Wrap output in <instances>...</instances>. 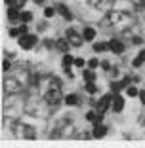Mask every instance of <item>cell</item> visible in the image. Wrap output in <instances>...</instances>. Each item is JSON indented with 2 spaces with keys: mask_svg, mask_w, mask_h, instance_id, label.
I'll list each match as a JSON object with an SVG mask.
<instances>
[{
  "mask_svg": "<svg viewBox=\"0 0 145 148\" xmlns=\"http://www.w3.org/2000/svg\"><path fill=\"white\" fill-rule=\"evenodd\" d=\"M86 89H88L90 93H96V86H94V82H86Z\"/></svg>",
  "mask_w": 145,
  "mask_h": 148,
  "instance_id": "obj_24",
  "label": "cell"
},
{
  "mask_svg": "<svg viewBox=\"0 0 145 148\" xmlns=\"http://www.w3.org/2000/svg\"><path fill=\"white\" fill-rule=\"evenodd\" d=\"M111 105H113V95H105V97H101V101L97 103V110L105 114Z\"/></svg>",
  "mask_w": 145,
  "mask_h": 148,
  "instance_id": "obj_6",
  "label": "cell"
},
{
  "mask_svg": "<svg viewBox=\"0 0 145 148\" xmlns=\"http://www.w3.org/2000/svg\"><path fill=\"white\" fill-rule=\"evenodd\" d=\"M111 108H113V112H122L124 108V99L122 97H113V105H111Z\"/></svg>",
  "mask_w": 145,
  "mask_h": 148,
  "instance_id": "obj_10",
  "label": "cell"
},
{
  "mask_svg": "<svg viewBox=\"0 0 145 148\" xmlns=\"http://www.w3.org/2000/svg\"><path fill=\"white\" fill-rule=\"evenodd\" d=\"M105 133H107V127H105V125H101V123H96L94 137H96V139H101V137H105Z\"/></svg>",
  "mask_w": 145,
  "mask_h": 148,
  "instance_id": "obj_12",
  "label": "cell"
},
{
  "mask_svg": "<svg viewBox=\"0 0 145 148\" xmlns=\"http://www.w3.org/2000/svg\"><path fill=\"white\" fill-rule=\"evenodd\" d=\"M84 80H86V82H94V80H96V76H94V72H92V69H88V70H84Z\"/></svg>",
  "mask_w": 145,
  "mask_h": 148,
  "instance_id": "obj_22",
  "label": "cell"
},
{
  "mask_svg": "<svg viewBox=\"0 0 145 148\" xmlns=\"http://www.w3.org/2000/svg\"><path fill=\"white\" fill-rule=\"evenodd\" d=\"M96 66H97V61H96V59H92V61H88V69H96Z\"/></svg>",
  "mask_w": 145,
  "mask_h": 148,
  "instance_id": "obj_27",
  "label": "cell"
},
{
  "mask_svg": "<svg viewBox=\"0 0 145 148\" xmlns=\"http://www.w3.org/2000/svg\"><path fill=\"white\" fill-rule=\"evenodd\" d=\"M86 120L92 122V123H101V120H103V112H99V110L88 112V114H86Z\"/></svg>",
  "mask_w": 145,
  "mask_h": 148,
  "instance_id": "obj_9",
  "label": "cell"
},
{
  "mask_svg": "<svg viewBox=\"0 0 145 148\" xmlns=\"http://www.w3.org/2000/svg\"><path fill=\"white\" fill-rule=\"evenodd\" d=\"M139 101L145 105V91H139Z\"/></svg>",
  "mask_w": 145,
  "mask_h": 148,
  "instance_id": "obj_29",
  "label": "cell"
},
{
  "mask_svg": "<svg viewBox=\"0 0 145 148\" xmlns=\"http://www.w3.org/2000/svg\"><path fill=\"white\" fill-rule=\"evenodd\" d=\"M134 19L128 15L126 12H111L107 15V25L113 27V29H119V31H124L128 27L132 25Z\"/></svg>",
  "mask_w": 145,
  "mask_h": 148,
  "instance_id": "obj_1",
  "label": "cell"
},
{
  "mask_svg": "<svg viewBox=\"0 0 145 148\" xmlns=\"http://www.w3.org/2000/svg\"><path fill=\"white\" fill-rule=\"evenodd\" d=\"M65 103L69 106H75V105H78V97H76V95H67L65 97Z\"/></svg>",
  "mask_w": 145,
  "mask_h": 148,
  "instance_id": "obj_19",
  "label": "cell"
},
{
  "mask_svg": "<svg viewBox=\"0 0 145 148\" xmlns=\"http://www.w3.org/2000/svg\"><path fill=\"white\" fill-rule=\"evenodd\" d=\"M109 49H111L113 53H122V51H124V44L120 42V40L113 38V40L109 42Z\"/></svg>",
  "mask_w": 145,
  "mask_h": 148,
  "instance_id": "obj_8",
  "label": "cell"
},
{
  "mask_svg": "<svg viewBox=\"0 0 145 148\" xmlns=\"http://www.w3.org/2000/svg\"><path fill=\"white\" fill-rule=\"evenodd\" d=\"M56 10L61 13V15L67 19V21H71V12L67 10V6H65V4H57V6H56Z\"/></svg>",
  "mask_w": 145,
  "mask_h": 148,
  "instance_id": "obj_13",
  "label": "cell"
},
{
  "mask_svg": "<svg viewBox=\"0 0 145 148\" xmlns=\"http://www.w3.org/2000/svg\"><path fill=\"white\" fill-rule=\"evenodd\" d=\"M126 93H128L130 97H136V95H139V91H137V89H136L134 86H128V87H126Z\"/></svg>",
  "mask_w": 145,
  "mask_h": 148,
  "instance_id": "obj_23",
  "label": "cell"
},
{
  "mask_svg": "<svg viewBox=\"0 0 145 148\" xmlns=\"http://www.w3.org/2000/svg\"><path fill=\"white\" fill-rule=\"evenodd\" d=\"M114 0H90V4L94 6V8L97 10H103V8H109L111 4H113Z\"/></svg>",
  "mask_w": 145,
  "mask_h": 148,
  "instance_id": "obj_11",
  "label": "cell"
},
{
  "mask_svg": "<svg viewBox=\"0 0 145 148\" xmlns=\"http://www.w3.org/2000/svg\"><path fill=\"white\" fill-rule=\"evenodd\" d=\"M56 46H57L59 49H61V51H69V40H67V38L57 40V42H56Z\"/></svg>",
  "mask_w": 145,
  "mask_h": 148,
  "instance_id": "obj_16",
  "label": "cell"
},
{
  "mask_svg": "<svg viewBox=\"0 0 145 148\" xmlns=\"http://www.w3.org/2000/svg\"><path fill=\"white\" fill-rule=\"evenodd\" d=\"M8 69H10V63L4 61V65H2V70H8Z\"/></svg>",
  "mask_w": 145,
  "mask_h": 148,
  "instance_id": "obj_30",
  "label": "cell"
},
{
  "mask_svg": "<svg viewBox=\"0 0 145 148\" xmlns=\"http://www.w3.org/2000/svg\"><path fill=\"white\" fill-rule=\"evenodd\" d=\"M33 19V13H29V12H23V21H31Z\"/></svg>",
  "mask_w": 145,
  "mask_h": 148,
  "instance_id": "obj_26",
  "label": "cell"
},
{
  "mask_svg": "<svg viewBox=\"0 0 145 148\" xmlns=\"http://www.w3.org/2000/svg\"><path fill=\"white\" fill-rule=\"evenodd\" d=\"M19 34H27V27H19V29H12L10 31V36H19Z\"/></svg>",
  "mask_w": 145,
  "mask_h": 148,
  "instance_id": "obj_18",
  "label": "cell"
},
{
  "mask_svg": "<svg viewBox=\"0 0 145 148\" xmlns=\"http://www.w3.org/2000/svg\"><path fill=\"white\" fill-rule=\"evenodd\" d=\"M107 48H109V44H103V42H97V44H94V51H97V53L105 51Z\"/></svg>",
  "mask_w": 145,
  "mask_h": 148,
  "instance_id": "obj_20",
  "label": "cell"
},
{
  "mask_svg": "<svg viewBox=\"0 0 145 148\" xmlns=\"http://www.w3.org/2000/svg\"><path fill=\"white\" fill-rule=\"evenodd\" d=\"M84 40H88V42H92L94 40V36H96V31H94L92 27H86V29H84Z\"/></svg>",
  "mask_w": 145,
  "mask_h": 148,
  "instance_id": "obj_15",
  "label": "cell"
},
{
  "mask_svg": "<svg viewBox=\"0 0 145 148\" xmlns=\"http://www.w3.org/2000/svg\"><path fill=\"white\" fill-rule=\"evenodd\" d=\"M44 101L48 103L50 106H57L63 101V93H61V84H59V80H52V82H50V89L46 91Z\"/></svg>",
  "mask_w": 145,
  "mask_h": 148,
  "instance_id": "obj_2",
  "label": "cell"
},
{
  "mask_svg": "<svg viewBox=\"0 0 145 148\" xmlns=\"http://www.w3.org/2000/svg\"><path fill=\"white\" fill-rule=\"evenodd\" d=\"M4 89L10 91V93H19L23 89V84L19 82V80H15V78H6L4 80Z\"/></svg>",
  "mask_w": 145,
  "mask_h": 148,
  "instance_id": "obj_4",
  "label": "cell"
},
{
  "mask_svg": "<svg viewBox=\"0 0 145 148\" xmlns=\"http://www.w3.org/2000/svg\"><path fill=\"white\" fill-rule=\"evenodd\" d=\"M75 65L76 66H84V61H82V59H75Z\"/></svg>",
  "mask_w": 145,
  "mask_h": 148,
  "instance_id": "obj_28",
  "label": "cell"
},
{
  "mask_svg": "<svg viewBox=\"0 0 145 148\" xmlns=\"http://www.w3.org/2000/svg\"><path fill=\"white\" fill-rule=\"evenodd\" d=\"M145 63V51H141L139 55L136 57V59H134V66H141Z\"/></svg>",
  "mask_w": 145,
  "mask_h": 148,
  "instance_id": "obj_21",
  "label": "cell"
},
{
  "mask_svg": "<svg viewBox=\"0 0 145 148\" xmlns=\"http://www.w3.org/2000/svg\"><path fill=\"white\" fill-rule=\"evenodd\" d=\"M65 38L69 40V44H71V46H75V48L82 46V42H84V36H80L78 32L75 31V29H67V32H65Z\"/></svg>",
  "mask_w": 145,
  "mask_h": 148,
  "instance_id": "obj_3",
  "label": "cell"
},
{
  "mask_svg": "<svg viewBox=\"0 0 145 148\" xmlns=\"http://www.w3.org/2000/svg\"><path fill=\"white\" fill-rule=\"evenodd\" d=\"M6 2H8V6H10V8L21 10L23 6H25V2H27V0H6Z\"/></svg>",
  "mask_w": 145,
  "mask_h": 148,
  "instance_id": "obj_14",
  "label": "cell"
},
{
  "mask_svg": "<svg viewBox=\"0 0 145 148\" xmlns=\"http://www.w3.org/2000/svg\"><path fill=\"white\" fill-rule=\"evenodd\" d=\"M8 19L12 23H19V21H23V13H19V10H15V8H10L8 10Z\"/></svg>",
  "mask_w": 145,
  "mask_h": 148,
  "instance_id": "obj_7",
  "label": "cell"
},
{
  "mask_svg": "<svg viewBox=\"0 0 145 148\" xmlns=\"http://www.w3.org/2000/svg\"><path fill=\"white\" fill-rule=\"evenodd\" d=\"M35 44H36V36L29 34V32H27V34H23L21 38H19V46H21L23 49H31Z\"/></svg>",
  "mask_w": 145,
  "mask_h": 148,
  "instance_id": "obj_5",
  "label": "cell"
},
{
  "mask_svg": "<svg viewBox=\"0 0 145 148\" xmlns=\"http://www.w3.org/2000/svg\"><path fill=\"white\" fill-rule=\"evenodd\" d=\"M35 2H36V4H40V2H42V0H35Z\"/></svg>",
  "mask_w": 145,
  "mask_h": 148,
  "instance_id": "obj_31",
  "label": "cell"
},
{
  "mask_svg": "<svg viewBox=\"0 0 145 148\" xmlns=\"http://www.w3.org/2000/svg\"><path fill=\"white\" fill-rule=\"evenodd\" d=\"M53 12H56L53 8H46V10H44V15H46V17H52V15H53Z\"/></svg>",
  "mask_w": 145,
  "mask_h": 148,
  "instance_id": "obj_25",
  "label": "cell"
},
{
  "mask_svg": "<svg viewBox=\"0 0 145 148\" xmlns=\"http://www.w3.org/2000/svg\"><path fill=\"white\" fill-rule=\"evenodd\" d=\"M71 65H75V59H73L69 53H65V55H63V69H69Z\"/></svg>",
  "mask_w": 145,
  "mask_h": 148,
  "instance_id": "obj_17",
  "label": "cell"
}]
</instances>
